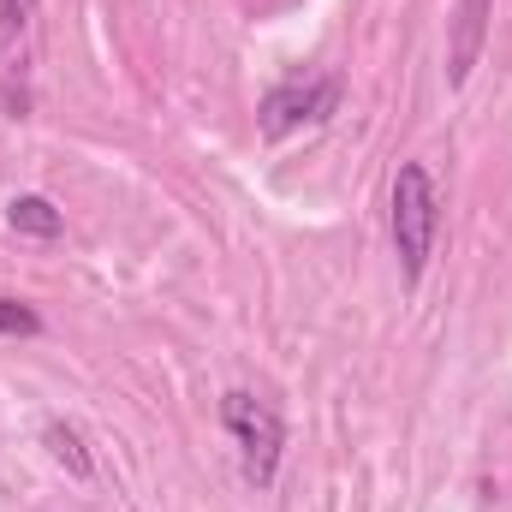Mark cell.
<instances>
[{"label":"cell","instance_id":"obj_1","mask_svg":"<svg viewBox=\"0 0 512 512\" xmlns=\"http://www.w3.org/2000/svg\"><path fill=\"white\" fill-rule=\"evenodd\" d=\"M435 233H441V191L423 161H405L393 173V251H399L405 280H423Z\"/></svg>","mask_w":512,"mask_h":512},{"label":"cell","instance_id":"obj_2","mask_svg":"<svg viewBox=\"0 0 512 512\" xmlns=\"http://www.w3.org/2000/svg\"><path fill=\"white\" fill-rule=\"evenodd\" d=\"M221 423L233 429V441H239V453H245V477H251L256 489H268L274 471H280V447H286L280 411H274L268 399H256V393H227V399H221Z\"/></svg>","mask_w":512,"mask_h":512},{"label":"cell","instance_id":"obj_3","mask_svg":"<svg viewBox=\"0 0 512 512\" xmlns=\"http://www.w3.org/2000/svg\"><path fill=\"white\" fill-rule=\"evenodd\" d=\"M334 108H340V78H292V84H280V90L262 96L256 126H262L268 143H280V137H292V131L334 120Z\"/></svg>","mask_w":512,"mask_h":512},{"label":"cell","instance_id":"obj_4","mask_svg":"<svg viewBox=\"0 0 512 512\" xmlns=\"http://www.w3.org/2000/svg\"><path fill=\"white\" fill-rule=\"evenodd\" d=\"M489 12H495V0H459L453 18H447V84H453V90H459V84L477 72V60H483Z\"/></svg>","mask_w":512,"mask_h":512},{"label":"cell","instance_id":"obj_5","mask_svg":"<svg viewBox=\"0 0 512 512\" xmlns=\"http://www.w3.org/2000/svg\"><path fill=\"white\" fill-rule=\"evenodd\" d=\"M6 221H12V233H30V239H60V227H66L48 197H12Z\"/></svg>","mask_w":512,"mask_h":512},{"label":"cell","instance_id":"obj_6","mask_svg":"<svg viewBox=\"0 0 512 512\" xmlns=\"http://www.w3.org/2000/svg\"><path fill=\"white\" fill-rule=\"evenodd\" d=\"M36 6L42 0H0V60H12L24 48V36L36 24Z\"/></svg>","mask_w":512,"mask_h":512},{"label":"cell","instance_id":"obj_7","mask_svg":"<svg viewBox=\"0 0 512 512\" xmlns=\"http://www.w3.org/2000/svg\"><path fill=\"white\" fill-rule=\"evenodd\" d=\"M48 447H54V459H60L72 477H90V471H96L90 453H84V435H78L72 423H48Z\"/></svg>","mask_w":512,"mask_h":512},{"label":"cell","instance_id":"obj_8","mask_svg":"<svg viewBox=\"0 0 512 512\" xmlns=\"http://www.w3.org/2000/svg\"><path fill=\"white\" fill-rule=\"evenodd\" d=\"M0 334H42V316L18 298H0Z\"/></svg>","mask_w":512,"mask_h":512}]
</instances>
